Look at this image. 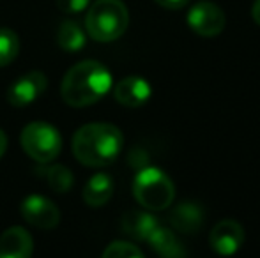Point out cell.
I'll use <instances>...</instances> for the list:
<instances>
[{
    "label": "cell",
    "mask_w": 260,
    "mask_h": 258,
    "mask_svg": "<svg viewBox=\"0 0 260 258\" xmlns=\"http://www.w3.org/2000/svg\"><path fill=\"white\" fill-rule=\"evenodd\" d=\"M124 145L120 129L113 124L96 122L80 128L73 136V152L82 165L100 168L119 158Z\"/></svg>",
    "instance_id": "cell-1"
},
{
    "label": "cell",
    "mask_w": 260,
    "mask_h": 258,
    "mask_svg": "<svg viewBox=\"0 0 260 258\" xmlns=\"http://www.w3.org/2000/svg\"><path fill=\"white\" fill-rule=\"evenodd\" d=\"M112 89V75L98 60H83L73 65L62 80V99L66 104L83 108L94 104Z\"/></svg>",
    "instance_id": "cell-2"
},
{
    "label": "cell",
    "mask_w": 260,
    "mask_h": 258,
    "mask_svg": "<svg viewBox=\"0 0 260 258\" xmlns=\"http://www.w3.org/2000/svg\"><path fill=\"white\" fill-rule=\"evenodd\" d=\"M129 25V13L122 0H98L85 18L87 34L100 43L119 39Z\"/></svg>",
    "instance_id": "cell-3"
},
{
    "label": "cell",
    "mask_w": 260,
    "mask_h": 258,
    "mask_svg": "<svg viewBox=\"0 0 260 258\" xmlns=\"http://www.w3.org/2000/svg\"><path fill=\"white\" fill-rule=\"evenodd\" d=\"M133 195L142 207L149 210H163L172 205L175 188L170 177L156 166H145L133 180Z\"/></svg>",
    "instance_id": "cell-4"
},
{
    "label": "cell",
    "mask_w": 260,
    "mask_h": 258,
    "mask_svg": "<svg viewBox=\"0 0 260 258\" xmlns=\"http://www.w3.org/2000/svg\"><path fill=\"white\" fill-rule=\"evenodd\" d=\"M21 147L38 163H50L62 149V138L53 126L32 122L21 131Z\"/></svg>",
    "instance_id": "cell-5"
},
{
    "label": "cell",
    "mask_w": 260,
    "mask_h": 258,
    "mask_svg": "<svg viewBox=\"0 0 260 258\" xmlns=\"http://www.w3.org/2000/svg\"><path fill=\"white\" fill-rule=\"evenodd\" d=\"M225 11L212 2H197L188 11V25L202 38H216L225 28Z\"/></svg>",
    "instance_id": "cell-6"
},
{
    "label": "cell",
    "mask_w": 260,
    "mask_h": 258,
    "mask_svg": "<svg viewBox=\"0 0 260 258\" xmlns=\"http://www.w3.org/2000/svg\"><path fill=\"white\" fill-rule=\"evenodd\" d=\"M21 216L27 223L43 230L55 228L60 221V210L50 198L30 195L21 202Z\"/></svg>",
    "instance_id": "cell-7"
},
{
    "label": "cell",
    "mask_w": 260,
    "mask_h": 258,
    "mask_svg": "<svg viewBox=\"0 0 260 258\" xmlns=\"http://www.w3.org/2000/svg\"><path fill=\"white\" fill-rule=\"evenodd\" d=\"M48 87V80L43 72L32 71L18 78L7 90V101L13 106H28L36 99L41 97V94Z\"/></svg>",
    "instance_id": "cell-8"
},
{
    "label": "cell",
    "mask_w": 260,
    "mask_h": 258,
    "mask_svg": "<svg viewBox=\"0 0 260 258\" xmlns=\"http://www.w3.org/2000/svg\"><path fill=\"white\" fill-rule=\"evenodd\" d=\"M209 241H211V248L218 255H236L244 244V228L234 219H223L214 225Z\"/></svg>",
    "instance_id": "cell-9"
},
{
    "label": "cell",
    "mask_w": 260,
    "mask_h": 258,
    "mask_svg": "<svg viewBox=\"0 0 260 258\" xmlns=\"http://www.w3.org/2000/svg\"><path fill=\"white\" fill-rule=\"evenodd\" d=\"M113 96L122 106L138 108L144 106L152 96V87L142 76H127L120 80L113 89Z\"/></svg>",
    "instance_id": "cell-10"
},
{
    "label": "cell",
    "mask_w": 260,
    "mask_h": 258,
    "mask_svg": "<svg viewBox=\"0 0 260 258\" xmlns=\"http://www.w3.org/2000/svg\"><path fill=\"white\" fill-rule=\"evenodd\" d=\"M170 225L179 234H197L204 225V207L199 202L184 200L172 209Z\"/></svg>",
    "instance_id": "cell-11"
},
{
    "label": "cell",
    "mask_w": 260,
    "mask_h": 258,
    "mask_svg": "<svg viewBox=\"0 0 260 258\" xmlns=\"http://www.w3.org/2000/svg\"><path fill=\"white\" fill-rule=\"evenodd\" d=\"M32 248L30 234L21 227H11L0 235V258H28Z\"/></svg>",
    "instance_id": "cell-12"
},
{
    "label": "cell",
    "mask_w": 260,
    "mask_h": 258,
    "mask_svg": "<svg viewBox=\"0 0 260 258\" xmlns=\"http://www.w3.org/2000/svg\"><path fill=\"white\" fill-rule=\"evenodd\" d=\"M145 242H149L152 249L157 253L159 256L165 258H182L188 255V251L184 249L182 242L179 241V237L168 228H163L159 225L157 228H154L149 239Z\"/></svg>",
    "instance_id": "cell-13"
},
{
    "label": "cell",
    "mask_w": 260,
    "mask_h": 258,
    "mask_svg": "<svg viewBox=\"0 0 260 258\" xmlns=\"http://www.w3.org/2000/svg\"><path fill=\"white\" fill-rule=\"evenodd\" d=\"M159 227V221L151 212H127L122 217V230L129 237L137 241H147L149 235L154 232V228Z\"/></svg>",
    "instance_id": "cell-14"
},
{
    "label": "cell",
    "mask_w": 260,
    "mask_h": 258,
    "mask_svg": "<svg viewBox=\"0 0 260 258\" xmlns=\"http://www.w3.org/2000/svg\"><path fill=\"white\" fill-rule=\"evenodd\" d=\"M113 179L108 173H96L83 188V200L90 207H101L112 198Z\"/></svg>",
    "instance_id": "cell-15"
},
{
    "label": "cell",
    "mask_w": 260,
    "mask_h": 258,
    "mask_svg": "<svg viewBox=\"0 0 260 258\" xmlns=\"http://www.w3.org/2000/svg\"><path fill=\"white\" fill-rule=\"evenodd\" d=\"M57 41L58 46L66 52H80L85 46V32L76 21L66 20L58 28Z\"/></svg>",
    "instance_id": "cell-16"
},
{
    "label": "cell",
    "mask_w": 260,
    "mask_h": 258,
    "mask_svg": "<svg viewBox=\"0 0 260 258\" xmlns=\"http://www.w3.org/2000/svg\"><path fill=\"white\" fill-rule=\"evenodd\" d=\"M20 39L9 28H0V67L9 65L18 57Z\"/></svg>",
    "instance_id": "cell-17"
},
{
    "label": "cell",
    "mask_w": 260,
    "mask_h": 258,
    "mask_svg": "<svg viewBox=\"0 0 260 258\" xmlns=\"http://www.w3.org/2000/svg\"><path fill=\"white\" fill-rule=\"evenodd\" d=\"M46 180H48L50 188L57 193H66L73 188L75 179H73V173L69 172L66 166L55 165L52 168L46 170Z\"/></svg>",
    "instance_id": "cell-18"
},
{
    "label": "cell",
    "mask_w": 260,
    "mask_h": 258,
    "mask_svg": "<svg viewBox=\"0 0 260 258\" xmlns=\"http://www.w3.org/2000/svg\"><path fill=\"white\" fill-rule=\"evenodd\" d=\"M103 256L105 258H142L144 256V251H142L137 244L117 241V242H112V244L105 249Z\"/></svg>",
    "instance_id": "cell-19"
},
{
    "label": "cell",
    "mask_w": 260,
    "mask_h": 258,
    "mask_svg": "<svg viewBox=\"0 0 260 258\" xmlns=\"http://www.w3.org/2000/svg\"><path fill=\"white\" fill-rule=\"evenodd\" d=\"M90 4V0H57V6L62 13L66 14H76L82 13L87 6Z\"/></svg>",
    "instance_id": "cell-20"
},
{
    "label": "cell",
    "mask_w": 260,
    "mask_h": 258,
    "mask_svg": "<svg viewBox=\"0 0 260 258\" xmlns=\"http://www.w3.org/2000/svg\"><path fill=\"white\" fill-rule=\"evenodd\" d=\"M156 4H159L161 7L165 9H170V11H177L182 9L189 4V0H156Z\"/></svg>",
    "instance_id": "cell-21"
},
{
    "label": "cell",
    "mask_w": 260,
    "mask_h": 258,
    "mask_svg": "<svg viewBox=\"0 0 260 258\" xmlns=\"http://www.w3.org/2000/svg\"><path fill=\"white\" fill-rule=\"evenodd\" d=\"M251 16H253L255 23L260 25V0H255L253 7H251Z\"/></svg>",
    "instance_id": "cell-22"
},
{
    "label": "cell",
    "mask_w": 260,
    "mask_h": 258,
    "mask_svg": "<svg viewBox=\"0 0 260 258\" xmlns=\"http://www.w3.org/2000/svg\"><path fill=\"white\" fill-rule=\"evenodd\" d=\"M6 149H7V136H6V133L0 129V159L6 154Z\"/></svg>",
    "instance_id": "cell-23"
}]
</instances>
